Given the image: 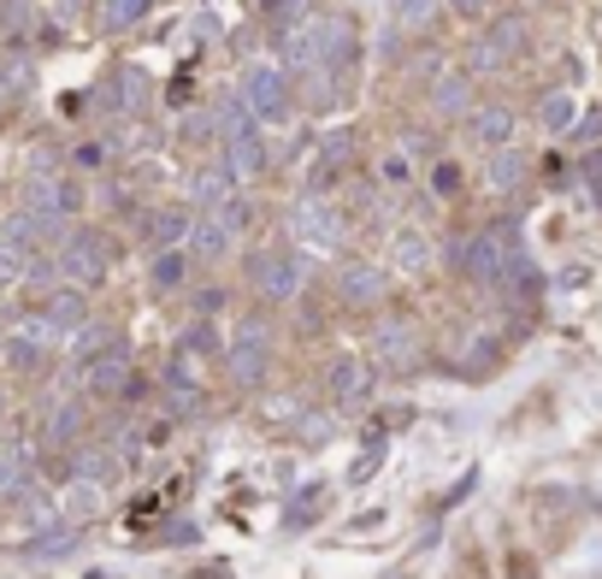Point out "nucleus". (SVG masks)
Instances as JSON below:
<instances>
[{
    "label": "nucleus",
    "instance_id": "4be33fe9",
    "mask_svg": "<svg viewBox=\"0 0 602 579\" xmlns=\"http://www.w3.org/2000/svg\"><path fill=\"white\" fill-rule=\"evenodd\" d=\"M154 0H101V19L113 24V31H130V24H142V12H149Z\"/></svg>",
    "mask_w": 602,
    "mask_h": 579
},
{
    "label": "nucleus",
    "instance_id": "39448f33",
    "mask_svg": "<svg viewBox=\"0 0 602 579\" xmlns=\"http://www.w3.org/2000/svg\"><path fill=\"white\" fill-rule=\"evenodd\" d=\"M243 101H248L255 119H284V113H290V71L255 66V71H248V83H243Z\"/></svg>",
    "mask_w": 602,
    "mask_h": 579
},
{
    "label": "nucleus",
    "instance_id": "2eb2a0df",
    "mask_svg": "<svg viewBox=\"0 0 602 579\" xmlns=\"http://www.w3.org/2000/svg\"><path fill=\"white\" fill-rule=\"evenodd\" d=\"M520 36H526V31H520V19H514V24H496V31H491V36L479 42L473 66H479V71H496V66H503V60H508L514 48H520Z\"/></svg>",
    "mask_w": 602,
    "mask_h": 579
},
{
    "label": "nucleus",
    "instance_id": "20e7f679",
    "mask_svg": "<svg viewBox=\"0 0 602 579\" xmlns=\"http://www.w3.org/2000/svg\"><path fill=\"white\" fill-rule=\"evenodd\" d=\"M255 290H260L267 302H296V296H302V260L284 255V249L255 255Z\"/></svg>",
    "mask_w": 602,
    "mask_h": 579
},
{
    "label": "nucleus",
    "instance_id": "7c9ffc66",
    "mask_svg": "<svg viewBox=\"0 0 602 579\" xmlns=\"http://www.w3.org/2000/svg\"><path fill=\"white\" fill-rule=\"evenodd\" d=\"M402 267H425V243H414V237H402Z\"/></svg>",
    "mask_w": 602,
    "mask_h": 579
},
{
    "label": "nucleus",
    "instance_id": "2f4dec72",
    "mask_svg": "<svg viewBox=\"0 0 602 579\" xmlns=\"http://www.w3.org/2000/svg\"><path fill=\"white\" fill-rule=\"evenodd\" d=\"M396 7H402V19H425V7H432V0H396Z\"/></svg>",
    "mask_w": 602,
    "mask_h": 579
},
{
    "label": "nucleus",
    "instance_id": "a211bd4d",
    "mask_svg": "<svg viewBox=\"0 0 602 579\" xmlns=\"http://www.w3.org/2000/svg\"><path fill=\"white\" fill-rule=\"evenodd\" d=\"M83 432V409L78 402H60V409H48V426H42V438H48V450H60Z\"/></svg>",
    "mask_w": 602,
    "mask_h": 579
},
{
    "label": "nucleus",
    "instance_id": "9d476101",
    "mask_svg": "<svg viewBox=\"0 0 602 579\" xmlns=\"http://www.w3.org/2000/svg\"><path fill=\"white\" fill-rule=\"evenodd\" d=\"M366 379H373V373H366L361 355H337L331 373H326V385H331L337 402H361V397H366Z\"/></svg>",
    "mask_w": 602,
    "mask_h": 579
},
{
    "label": "nucleus",
    "instance_id": "c756f323",
    "mask_svg": "<svg viewBox=\"0 0 602 579\" xmlns=\"http://www.w3.org/2000/svg\"><path fill=\"white\" fill-rule=\"evenodd\" d=\"M585 184H591V196L602 201V149L591 154V161H585Z\"/></svg>",
    "mask_w": 602,
    "mask_h": 579
},
{
    "label": "nucleus",
    "instance_id": "b1692460",
    "mask_svg": "<svg viewBox=\"0 0 602 579\" xmlns=\"http://www.w3.org/2000/svg\"><path fill=\"white\" fill-rule=\"evenodd\" d=\"M248 130H255V113H248V101H231V107L219 113V137L237 142V137H248Z\"/></svg>",
    "mask_w": 602,
    "mask_h": 579
},
{
    "label": "nucleus",
    "instance_id": "ddd939ff",
    "mask_svg": "<svg viewBox=\"0 0 602 579\" xmlns=\"http://www.w3.org/2000/svg\"><path fill=\"white\" fill-rule=\"evenodd\" d=\"M36 314H42L54 331H83V314H90V308H83V290H54V296L42 302Z\"/></svg>",
    "mask_w": 602,
    "mask_h": 579
},
{
    "label": "nucleus",
    "instance_id": "cd10ccee",
    "mask_svg": "<svg viewBox=\"0 0 602 579\" xmlns=\"http://www.w3.org/2000/svg\"><path fill=\"white\" fill-rule=\"evenodd\" d=\"M378 178H385L390 190H402V184L414 178V166H408V154H390V161H385V172H378Z\"/></svg>",
    "mask_w": 602,
    "mask_h": 579
},
{
    "label": "nucleus",
    "instance_id": "5701e85b",
    "mask_svg": "<svg viewBox=\"0 0 602 579\" xmlns=\"http://www.w3.org/2000/svg\"><path fill=\"white\" fill-rule=\"evenodd\" d=\"M184 272H189L184 249H166V255L154 260V290H178V284H184Z\"/></svg>",
    "mask_w": 602,
    "mask_h": 579
},
{
    "label": "nucleus",
    "instance_id": "0eeeda50",
    "mask_svg": "<svg viewBox=\"0 0 602 579\" xmlns=\"http://www.w3.org/2000/svg\"><path fill=\"white\" fill-rule=\"evenodd\" d=\"M378 290H385V279H378V267H373V260H349V267H343V279H337V296H343L349 308H373V302H378Z\"/></svg>",
    "mask_w": 602,
    "mask_h": 579
},
{
    "label": "nucleus",
    "instance_id": "f8f14e48",
    "mask_svg": "<svg viewBox=\"0 0 602 579\" xmlns=\"http://www.w3.org/2000/svg\"><path fill=\"white\" fill-rule=\"evenodd\" d=\"M225 166L237 172V178H260V172H267V137H260V130H248V137L225 142Z\"/></svg>",
    "mask_w": 602,
    "mask_h": 579
},
{
    "label": "nucleus",
    "instance_id": "7ed1b4c3",
    "mask_svg": "<svg viewBox=\"0 0 602 579\" xmlns=\"http://www.w3.org/2000/svg\"><path fill=\"white\" fill-rule=\"evenodd\" d=\"M225 367H231V379L237 385H260L267 379V367H272V331H267V320H243L237 326V338L225 343Z\"/></svg>",
    "mask_w": 602,
    "mask_h": 579
},
{
    "label": "nucleus",
    "instance_id": "a878e982",
    "mask_svg": "<svg viewBox=\"0 0 602 579\" xmlns=\"http://www.w3.org/2000/svg\"><path fill=\"white\" fill-rule=\"evenodd\" d=\"M520 178H526V161H520V154H496V166H491V184H496V190H514Z\"/></svg>",
    "mask_w": 602,
    "mask_h": 579
},
{
    "label": "nucleus",
    "instance_id": "aec40b11",
    "mask_svg": "<svg viewBox=\"0 0 602 579\" xmlns=\"http://www.w3.org/2000/svg\"><path fill=\"white\" fill-rule=\"evenodd\" d=\"M538 125L543 130H573V95L567 90H550L538 101Z\"/></svg>",
    "mask_w": 602,
    "mask_h": 579
},
{
    "label": "nucleus",
    "instance_id": "f3484780",
    "mask_svg": "<svg viewBox=\"0 0 602 579\" xmlns=\"http://www.w3.org/2000/svg\"><path fill=\"white\" fill-rule=\"evenodd\" d=\"M189 231H196V220H189L184 208H160L154 220H149V243H154L160 255H166L172 243H184V237H189Z\"/></svg>",
    "mask_w": 602,
    "mask_h": 579
},
{
    "label": "nucleus",
    "instance_id": "9b49d317",
    "mask_svg": "<svg viewBox=\"0 0 602 579\" xmlns=\"http://www.w3.org/2000/svg\"><path fill=\"white\" fill-rule=\"evenodd\" d=\"M467 137H473L479 149H508L514 142V113L508 107H479L473 125H467Z\"/></svg>",
    "mask_w": 602,
    "mask_h": 579
},
{
    "label": "nucleus",
    "instance_id": "f03ea898",
    "mask_svg": "<svg viewBox=\"0 0 602 579\" xmlns=\"http://www.w3.org/2000/svg\"><path fill=\"white\" fill-rule=\"evenodd\" d=\"M107 255H113V243L101 237V231H71V237L60 243V279L71 290H90L107 279Z\"/></svg>",
    "mask_w": 602,
    "mask_h": 579
},
{
    "label": "nucleus",
    "instance_id": "6e6552de",
    "mask_svg": "<svg viewBox=\"0 0 602 579\" xmlns=\"http://www.w3.org/2000/svg\"><path fill=\"white\" fill-rule=\"evenodd\" d=\"M296 237H302V243H314V249H331V243L343 237V220H337V208L302 201V213H296Z\"/></svg>",
    "mask_w": 602,
    "mask_h": 579
},
{
    "label": "nucleus",
    "instance_id": "dca6fc26",
    "mask_svg": "<svg viewBox=\"0 0 602 579\" xmlns=\"http://www.w3.org/2000/svg\"><path fill=\"white\" fill-rule=\"evenodd\" d=\"M373 355L385 361V367H408V361H414V331L408 326H378V338H373Z\"/></svg>",
    "mask_w": 602,
    "mask_h": 579
},
{
    "label": "nucleus",
    "instance_id": "72a5a7b5",
    "mask_svg": "<svg viewBox=\"0 0 602 579\" xmlns=\"http://www.w3.org/2000/svg\"><path fill=\"white\" fill-rule=\"evenodd\" d=\"M0 509H7V497H0Z\"/></svg>",
    "mask_w": 602,
    "mask_h": 579
},
{
    "label": "nucleus",
    "instance_id": "393cba45",
    "mask_svg": "<svg viewBox=\"0 0 602 579\" xmlns=\"http://www.w3.org/2000/svg\"><path fill=\"white\" fill-rule=\"evenodd\" d=\"M302 12H307V0H272V31H278V36L290 42V36L302 31V24H296Z\"/></svg>",
    "mask_w": 602,
    "mask_h": 579
},
{
    "label": "nucleus",
    "instance_id": "6ab92c4d",
    "mask_svg": "<svg viewBox=\"0 0 602 579\" xmlns=\"http://www.w3.org/2000/svg\"><path fill=\"white\" fill-rule=\"evenodd\" d=\"M349 154H355V137H349V130H337L326 149H319V161H314V184H331L337 172L349 166Z\"/></svg>",
    "mask_w": 602,
    "mask_h": 579
},
{
    "label": "nucleus",
    "instance_id": "423d86ee",
    "mask_svg": "<svg viewBox=\"0 0 602 579\" xmlns=\"http://www.w3.org/2000/svg\"><path fill=\"white\" fill-rule=\"evenodd\" d=\"M83 390H90V397H125V390H130V355H125V343H113L107 355H95L90 367H83Z\"/></svg>",
    "mask_w": 602,
    "mask_h": 579
},
{
    "label": "nucleus",
    "instance_id": "412c9836",
    "mask_svg": "<svg viewBox=\"0 0 602 579\" xmlns=\"http://www.w3.org/2000/svg\"><path fill=\"white\" fill-rule=\"evenodd\" d=\"M432 107L444 113V119H455V113L467 107V71H449L444 83H437V95H432Z\"/></svg>",
    "mask_w": 602,
    "mask_h": 579
},
{
    "label": "nucleus",
    "instance_id": "bb28decb",
    "mask_svg": "<svg viewBox=\"0 0 602 579\" xmlns=\"http://www.w3.org/2000/svg\"><path fill=\"white\" fill-rule=\"evenodd\" d=\"M319 503H326V491H302V503L290 509V527H307V520L319 515Z\"/></svg>",
    "mask_w": 602,
    "mask_h": 579
},
{
    "label": "nucleus",
    "instance_id": "4468645a",
    "mask_svg": "<svg viewBox=\"0 0 602 579\" xmlns=\"http://www.w3.org/2000/svg\"><path fill=\"white\" fill-rule=\"evenodd\" d=\"M231 178H237L231 166H201V172H196V184H189V196H196L208 213H219V208L231 201Z\"/></svg>",
    "mask_w": 602,
    "mask_h": 579
},
{
    "label": "nucleus",
    "instance_id": "c85d7f7f",
    "mask_svg": "<svg viewBox=\"0 0 602 579\" xmlns=\"http://www.w3.org/2000/svg\"><path fill=\"white\" fill-rule=\"evenodd\" d=\"M432 190H437V196H455V190H461V166L444 161V166L432 172Z\"/></svg>",
    "mask_w": 602,
    "mask_h": 579
},
{
    "label": "nucleus",
    "instance_id": "473e14b6",
    "mask_svg": "<svg viewBox=\"0 0 602 579\" xmlns=\"http://www.w3.org/2000/svg\"><path fill=\"white\" fill-rule=\"evenodd\" d=\"M455 7H461L467 19H479V12H491V0H455Z\"/></svg>",
    "mask_w": 602,
    "mask_h": 579
},
{
    "label": "nucleus",
    "instance_id": "1a4fd4ad",
    "mask_svg": "<svg viewBox=\"0 0 602 579\" xmlns=\"http://www.w3.org/2000/svg\"><path fill=\"white\" fill-rule=\"evenodd\" d=\"M231 237H237V231H231V220H225V213H201V220H196V231H189V249H196L201 260H225Z\"/></svg>",
    "mask_w": 602,
    "mask_h": 579
},
{
    "label": "nucleus",
    "instance_id": "f257e3e1",
    "mask_svg": "<svg viewBox=\"0 0 602 579\" xmlns=\"http://www.w3.org/2000/svg\"><path fill=\"white\" fill-rule=\"evenodd\" d=\"M455 255H461L455 267H461L473 284H508V272L526 260L520 249H514L508 225H484V231H473V237H461V249H455Z\"/></svg>",
    "mask_w": 602,
    "mask_h": 579
}]
</instances>
